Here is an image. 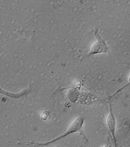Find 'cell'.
Segmentation results:
<instances>
[{"label": "cell", "instance_id": "1", "mask_svg": "<svg viewBox=\"0 0 130 147\" xmlns=\"http://www.w3.org/2000/svg\"><path fill=\"white\" fill-rule=\"evenodd\" d=\"M84 119L82 117H78L76 120L74 121L70 127H69L68 130L66 131L62 134V135L57 137L56 138L54 139L53 140L50 141L49 142H45V143H31V144H34L36 147L38 146H45L48 145L49 144H52L53 142H56L58 140H60L61 139L64 138L65 136H68L70 134H73L75 132H81L82 131V127L84 124Z\"/></svg>", "mask_w": 130, "mask_h": 147}, {"label": "cell", "instance_id": "2", "mask_svg": "<svg viewBox=\"0 0 130 147\" xmlns=\"http://www.w3.org/2000/svg\"><path fill=\"white\" fill-rule=\"evenodd\" d=\"M95 34L98 39V42L96 43L92 47L90 55L99 53L102 52H106V50L108 48L105 43L100 38V37L98 34H97V32H96Z\"/></svg>", "mask_w": 130, "mask_h": 147}, {"label": "cell", "instance_id": "3", "mask_svg": "<svg viewBox=\"0 0 130 147\" xmlns=\"http://www.w3.org/2000/svg\"><path fill=\"white\" fill-rule=\"evenodd\" d=\"M107 124L109 130L110 132L112 134L113 138L114 140H115V125H116V121L115 118L112 113L111 107H110V112L108 117L107 119Z\"/></svg>", "mask_w": 130, "mask_h": 147}, {"label": "cell", "instance_id": "4", "mask_svg": "<svg viewBox=\"0 0 130 147\" xmlns=\"http://www.w3.org/2000/svg\"><path fill=\"white\" fill-rule=\"evenodd\" d=\"M41 118H42V119H43L44 120H48L49 119V118H50L49 113V112H47V111L43 112L41 115Z\"/></svg>", "mask_w": 130, "mask_h": 147}, {"label": "cell", "instance_id": "5", "mask_svg": "<svg viewBox=\"0 0 130 147\" xmlns=\"http://www.w3.org/2000/svg\"><path fill=\"white\" fill-rule=\"evenodd\" d=\"M129 81H130V78H129Z\"/></svg>", "mask_w": 130, "mask_h": 147}]
</instances>
